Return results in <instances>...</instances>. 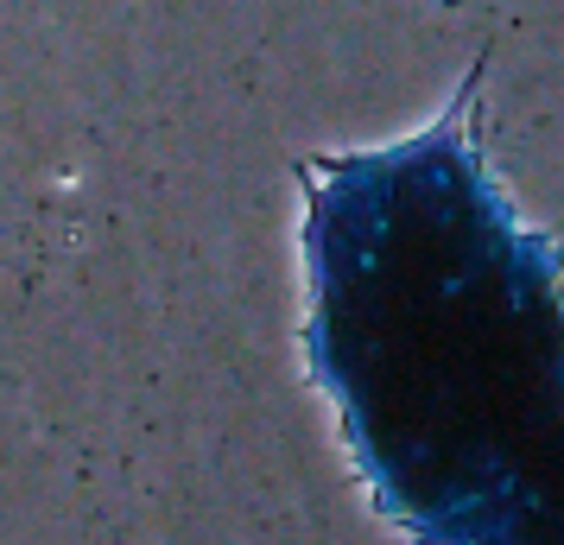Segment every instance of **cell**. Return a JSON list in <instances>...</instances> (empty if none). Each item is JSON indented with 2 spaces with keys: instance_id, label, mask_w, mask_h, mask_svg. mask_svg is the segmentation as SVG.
<instances>
[{
  "instance_id": "obj_1",
  "label": "cell",
  "mask_w": 564,
  "mask_h": 545,
  "mask_svg": "<svg viewBox=\"0 0 564 545\" xmlns=\"http://www.w3.org/2000/svg\"><path fill=\"white\" fill-rule=\"evenodd\" d=\"M476 108L482 64L419 133L299 165L305 362L412 545H564V254Z\"/></svg>"
}]
</instances>
